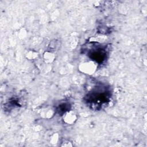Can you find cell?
Instances as JSON below:
<instances>
[{
	"label": "cell",
	"mask_w": 147,
	"mask_h": 147,
	"mask_svg": "<svg viewBox=\"0 0 147 147\" xmlns=\"http://www.w3.org/2000/svg\"><path fill=\"white\" fill-rule=\"evenodd\" d=\"M96 65L92 61L85 62L82 64L79 67V69L82 72L87 74H92L95 71Z\"/></svg>",
	"instance_id": "1"
},
{
	"label": "cell",
	"mask_w": 147,
	"mask_h": 147,
	"mask_svg": "<svg viewBox=\"0 0 147 147\" xmlns=\"http://www.w3.org/2000/svg\"><path fill=\"white\" fill-rule=\"evenodd\" d=\"M76 119V115L72 111H68L64 116V121L67 123H72Z\"/></svg>",
	"instance_id": "2"
},
{
	"label": "cell",
	"mask_w": 147,
	"mask_h": 147,
	"mask_svg": "<svg viewBox=\"0 0 147 147\" xmlns=\"http://www.w3.org/2000/svg\"><path fill=\"white\" fill-rule=\"evenodd\" d=\"M44 59L47 61L51 62L53 60L54 56L52 55V53H46L44 55Z\"/></svg>",
	"instance_id": "3"
}]
</instances>
